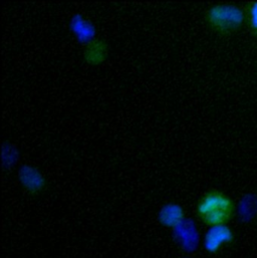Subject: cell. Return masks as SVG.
I'll list each match as a JSON object with an SVG mask.
<instances>
[{
    "label": "cell",
    "instance_id": "277c9868",
    "mask_svg": "<svg viewBox=\"0 0 257 258\" xmlns=\"http://www.w3.org/2000/svg\"><path fill=\"white\" fill-rule=\"evenodd\" d=\"M185 218L184 209L176 203H168L159 212V222L167 228H178Z\"/></svg>",
    "mask_w": 257,
    "mask_h": 258
},
{
    "label": "cell",
    "instance_id": "8992f818",
    "mask_svg": "<svg viewBox=\"0 0 257 258\" xmlns=\"http://www.w3.org/2000/svg\"><path fill=\"white\" fill-rule=\"evenodd\" d=\"M22 183L23 186L30 191L31 193H34L36 191H40L43 187V179L41 178V175L36 172L33 169H24L22 171Z\"/></svg>",
    "mask_w": 257,
    "mask_h": 258
},
{
    "label": "cell",
    "instance_id": "52a82bcc",
    "mask_svg": "<svg viewBox=\"0 0 257 258\" xmlns=\"http://www.w3.org/2000/svg\"><path fill=\"white\" fill-rule=\"evenodd\" d=\"M243 8L245 11L246 24L252 35L257 37V1L246 3Z\"/></svg>",
    "mask_w": 257,
    "mask_h": 258
},
{
    "label": "cell",
    "instance_id": "3957f363",
    "mask_svg": "<svg viewBox=\"0 0 257 258\" xmlns=\"http://www.w3.org/2000/svg\"><path fill=\"white\" fill-rule=\"evenodd\" d=\"M234 240L233 230L228 225L209 227L203 239L204 249L208 253H217L224 246L229 245Z\"/></svg>",
    "mask_w": 257,
    "mask_h": 258
},
{
    "label": "cell",
    "instance_id": "6da1fadb",
    "mask_svg": "<svg viewBox=\"0 0 257 258\" xmlns=\"http://www.w3.org/2000/svg\"><path fill=\"white\" fill-rule=\"evenodd\" d=\"M235 214V203L226 193L210 190L204 193L196 204V215L205 226L227 225Z\"/></svg>",
    "mask_w": 257,
    "mask_h": 258
},
{
    "label": "cell",
    "instance_id": "5b68a950",
    "mask_svg": "<svg viewBox=\"0 0 257 258\" xmlns=\"http://www.w3.org/2000/svg\"><path fill=\"white\" fill-rule=\"evenodd\" d=\"M108 44L103 39H93L88 42L84 50V57L91 66H100L108 57Z\"/></svg>",
    "mask_w": 257,
    "mask_h": 258
},
{
    "label": "cell",
    "instance_id": "7a4b0ae2",
    "mask_svg": "<svg viewBox=\"0 0 257 258\" xmlns=\"http://www.w3.org/2000/svg\"><path fill=\"white\" fill-rule=\"evenodd\" d=\"M205 20L214 32L222 35L237 32L246 23L244 8L232 3L211 5L206 11Z\"/></svg>",
    "mask_w": 257,
    "mask_h": 258
}]
</instances>
